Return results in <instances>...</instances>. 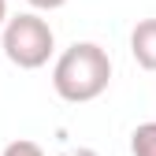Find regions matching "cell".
Instances as JSON below:
<instances>
[{"instance_id":"obj_1","label":"cell","mask_w":156,"mask_h":156,"mask_svg":"<svg viewBox=\"0 0 156 156\" xmlns=\"http://www.w3.org/2000/svg\"><path fill=\"white\" fill-rule=\"evenodd\" d=\"M112 82V60L97 41H74L52 67V89L67 104L97 101Z\"/></svg>"},{"instance_id":"obj_2","label":"cell","mask_w":156,"mask_h":156,"mask_svg":"<svg viewBox=\"0 0 156 156\" xmlns=\"http://www.w3.org/2000/svg\"><path fill=\"white\" fill-rule=\"evenodd\" d=\"M52 48H56V34H52V26L45 23L41 15L23 11V15L8 19V26H4V56L19 71L45 67L48 56H52Z\"/></svg>"},{"instance_id":"obj_3","label":"cell","mask_w":156,"mask_h":156,"mask_svg":"<svg viewBox=\"0 0 156 156\" xmlns=\"http://www.w3.org/2000/svg\"><path fill=\"white\" fill-rule=\"evenodd\" d=\"M130 56L138 60V67L156 71V19H141L130 34Z\"/></svg>"},{"instance_id":"obj_4","label":"cell","mask_w":156,"mask_h":156,"mask_svg":"<svg viewBox=\"0 0 156 156\" xmlns=\"http://www.w3.org/2000/svg\"><path fill=\"white\" fill-rule=\"evenodd\" d=\"M130 152L134 156H156V123H141L130 134Z\"/></svg>"},{"instance_id":"obj_5","label":"cell","mask_w":156,"mask_h":156,"mask_svg":"<svg viewBox=\"0 0 156 156\" xmlns=\"http://www.w3.org/2000/svg\"><path fill=\"white\" fill-rule=\"evenodd\" d=\"M0 156H45L41 152V145H37V141H26V138H19V141H11L4 152H0Z\"/></svg>"},{"instance_id":"obj_6","label":"cell","mask_w":156,"mask_h":156,"mask_svg":"<svg viewBox=\"0 0 156 156\" xmlns=\"http://www.w3.org/2000/svg\"><path fill=\"white\" fill-rule=\"evenodd\" d=\"M30 8H37V11H56V8H63L67 0H26Z\"/></svg>"},{"instance_id":"obj_7","label":"cell","mask_w":156,"mask_h":156,"mask_svg":"<svg viewBox=\"0 0 156 156\" xmlns=\"http://www.w3.org/2000/svg\"><path fill=\"white\" fill-rule=\"evenodd\" d=\"M60 156H97L93 149H86V145H78V149H63Z\"/></svg>"},{"instance_id":"obj_8","label":"cell","mask_w":156,"mask_h":156,"mask_svg":"<svg viewBox=\"0 0 156 156\" xmlns=\"http://www.w3.org/2000/svg\"><path fill=\"white\" fill-rule=\"evenodd\" d=\"M0 26H8V0H0Z\"/></svg>"}]
</instances>
